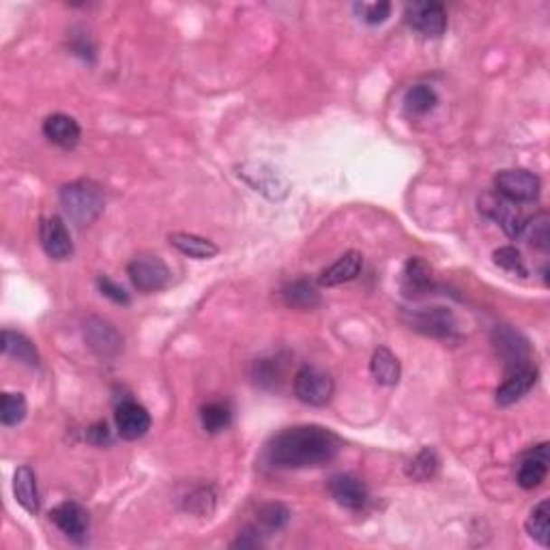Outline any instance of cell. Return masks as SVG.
<instances>
[{"instance_id":"cell-1","label":"cell","mask_w":550,"mask_h":550,"mask_svg":"<svg viewBox=\"0 0 550 550\" xmlns=\"http://www.w3.org/2000/svg\"><path fill=\"white\" fill-rule=\"evenodd\" d=\"M344 441L334 430L306 423V426L286 428L269 441L267 460L278 469H308L323 467L340 454Z\"/></svg>"},{"instance_id":"cell-2","label":"cell","mask_w":550,"mask_h":550,"mask_svg":"<svg viewBox=\"0 0 550 550\" xmlns=\"http://www.w3.org/2000/svg\"><path fill=\"white\" fill-rule=\"evenodd\" d=\"M59 200L69 220L80 228L90 226L95 220H100L103 206H106V196H103L101 185L90 179H78L62 185Z\"/></svg>"},{"instance_id":"cell-3","label":"cell","mask_w":550,"mask_h":550,"mask_svg":"<svg viewBox=\"0 0 550 550\" xmlns=\"http://www.w3.org/2000/svg\"><path fill=\"white\" fill-rule=\"evenodd\" d=\"M237 175L254 192L269 200H284L289 196V179L273 166L262 162H243L237 166Z\"/></svg>"},{"instance_id":"cell-4","label":"cell","mask_w":550,"mask_h":550,"mask_svg":"<svg viewBox=\"0 0 550 550\" xmlns=\"http://www.w3.org/2000/svg\"><path fill=\"white\" fill-rule=\"evenodd\" d=\"M497 194L514 204H529L540 198L542 183L529 170H501L495 176Z\"/></svg>"},{"instance_id":"cell-5","label":"cell","mask_w":550,"mask_h":550,"mask_svg":"<svg viewBox=\"0 0 550 550\" xmlns=\"http://www.w3.org/2000/svg\"><path fill=\"white\" fill-rule=\"evenodd\" d=\"M492 346L507 372L520 370L525 365H531V346L529 340L520 334L518 329L509 325H497L492 331Z\"/></svg>"},{"instance_id":"cell-6","label":"cell","mask_w":550,"mask_h":550,"mask_svg":"<svg viewBox=\"0 0 550 550\" xmlns=\"http://www.w3.org/2000/svg\"><path fill=\"white\" fill-rule=\"evenodd\" d=\"M334 378L317 365H303L295 375V395L303 404L325 406L334 398Z\"/></svg>"},{"instance_id":"cell-7","label":"cell","mask_w":550,"mask_h":550,"mask_svg":"<svg viewBox=\"0 0 550 550\" xmlns=\"http://www.w3.org/2000/svg\"><path fill=\"white\" fill-rule=\"evenodd\" d=\"M131 284L140 292L162 290L170 282V269L157 254H140L128 265Z\"/></svg>"},{"instance_id":"cell-8","label":"cell","mask_w":550,"mask_h":550,"mask_svg":"<svg viewBox=\"0 0 550 550\" xmlns=\"http://www.w3.org/2000/svg\"><path fill=\"white\" fill-rule=\"evenodd\" d=\"M404 22L423 37H441L447 31V11L441 3H411L404 9Z\"/></svg>"},{"instance_id":"cell-9","label":"cell","mask_w":550,"mask_h":550,"mask_svg":"<svg viewBox=\"0 0 550 550\" xmlns=\"http://www.w3.org/2000/svg\"><path fill=\"white\" fill-rule=\"evenodd\" d=\"M411 329L420 331L430 337H450L456 331V318L450 308H422L411 312L409 317Z\"/></svg>"},{"instance_id":"cell-10","label":"cell","mask_w":550,"mask_h":550,"mask_svg":"<svg viewBox=\"0 0 550 550\" xmlns=\"http://www.w3.org/2000/svg\"><path fill=\"white\" fill-rule=\"evenodd\" d=\"M39 241H42V248L52 261H67L73 254L71 234L59 215L43 217L39 223Z\"/></svg>"},{"instance_id":"cell-11","label":"cell","mask_w":550,"mask_h":550,"mask_svg":"<svg viewBox=\"0 0 550 550\" xmlns=\"http://www.w3.org/2000/svg\"><path fill=\"white\" fill-rule=\"evenodd\" d=\"M479 209L492 220L498 222V226L503 228V232L509 239H520V234L525 231L526 217L516 209L514 203L501 198V196H484L479 200Z\"/></svg>"},{"instance_id":"cell-12","label":"cell","mask_w":550,"mask_h":550,"mask_svg":"<svg viewBox=\"0 0 550 550\" xmlns=\"http://www.w3.org/2000/svg\"><path fill=\"white\" fill-rule=\"evenodd\" d=\"M114 422H117V432L120 439L136 441L142 439L151 430V415L142 404L128 400L120 403L114 412Z\"/></svg>"},{"instance_id":"cell-13","label":"cell","mask_w":550,"mask_h":550,"mask_svg":"<svg viewBox=\"0 0 550 550\" xmlns=\"http://www.w3.org/2000/svg\"><path fill=\"white\" fill-rule=\"evenodd\" d=\"M327 488H329V495L337 506L353 509V512H357V509L368 503V488H365L364 481L351 473L334 475L329 479V484H327Z\"/></svg>"},{"instance_id":"cell-14","label":"cell","mask_w":550,"mask_h":550,"mask_svg":"<svg viewBox=\"0 0 550 550\" xmlns=\"http://www.w3.org/2000/svg\"><path fill=\"white\" fill-rule=\"evenodd\" d=\"M50 520L59 529L65 533L69 540L76 544H82L86 540V531H89V514L80 503L65 501L61 506H56L50 512Z\"/></svg>"},{"instance_id":"cell-15","label":"cell","mask_w":550,"mask_h":550,"mask_svg":"<svg viewBox=\"0 0 550 550\" xmlns=\"http://www.w3.org/2000/svg\"><path fill=\"white\" fill-rule=\"evenodd\" d=\"M84 337L100 357H114L120 351V346H123V337L119 336V331L108 320L95 317L86 320Z\"/></svg>"},{"instance_id":"cell-16","label":"cell","mask_w":550,"mask_h":550,"mask_svg":"<svg viewBox=\"0 0 550 550\" xmlns=\"http://www.w3.org/2000/svg\"><path fill=\"white\" fill-rule=\"evenodd\" d=\"M537 372L536 365H525V368L507 372V378L501 383V387L497 389V404L498 406H512L518 403L523 395H526L537 383Z\"/></svg>"},{"instance_id":"cell-17","label":"cell","mask_w":550,"mask_h":550,"mask_svg":"<svg viewBox=\"0 0 550 550\" xmlns=\"http://www.w3.org/2000/svg\"><path fill=\"white\" fill-rule=\"evenodd\" d=\"M43 136L48 138L52 145L61 148H73L80 142V138H82V129H80L78 120L73 117L56 112L43 120Z\"/></svg>"},{"instance_id":"cell-18","label":"cell","mask_w":550,"mask_h":550,"mask_svg":"<svg viewBox=\"0 0 550 550\" xmlns=\"http://www.w3.org/2000/svg\"><path fill=\"white\" fill-rule=\"evenodd\" d=\"M548 460L550 458L546 443L537 445L536 450L529 451L518 467V484L523 486L525 490L537 488L548 475Z\"/></svg>"},{"instance_id":"cell-19","label":"cell","mask_w":550,"mask_h":550,"mask_svg":"<svg viewBox=\"0 0 550 550\" xmlns=\"http://www.w3.org/2000/svg\"><path fill=\"white\" fill-rule=\"evenodd\" d=\"M434 289L432 269L423 258H409L403 271V292L406 297H422Z\"/></svg>"},{"instance_id":"cell-20","label":"cell","mask_w":550,"mask_h":550,"mask_svg":"<svg viewBox=\"0 0 550 550\" xmlns=\"http://www.w3.org/2000/svg\"><path fill=\"white\" fill-rule=\"evenodd\" d=\"M361 267H364V256L359 251H346L342 254L331 267H327L323 273H320L318 284L320 286H337L344 282H351V280L357 278L361 273Z\"/></svg>"},{"instance_id":"cell-21","label":"cell","mask_w":550,"mask_h":550,"mask_svg":"<svg viewBox=\"0 0 550 550\" xmlns=\"http://www.w3.org/2000/svg\"><path fill=\"white\" fill-rule=\"evenodd\" d=\"M370 375L378 383V385H383V387L398 385L400 375H403L398 357H395V355L389 351L387 346H378L375 355H372Z\"/></svg>"},{"instance_id":"cell-22","label":"cell","mask_w":550,"mask_h":550,"mask_svg":"<svg viewBox=\"0 0 550 550\" xmlns=\"http://www.w3.org/2000/svg\"><path fill=\"white\" fill-rule=\"evenodd\" d=\"M168 241L172 248H176L181 254H185L189 258H196V261H209V258L220 254V248H217L213 241L198 237V234L172 232Z\"/></svg>"},{"instance_id":"cell-23","label":"cell","mask_w":550,"mask_h":550,"mask_svg":"<svg viewBox=\"0 0 550 550\" xmlns=\"http://www.w3.org/2000/svg\"><path fill=\"white\" fill-rule=\"evenodd\" d=\"M14 495L15 501L26 509L28 514L39 512V490H37V475L28 464L20 467L14 475Z\"/></svg>"},{"instance_id":"cell-24","label":"cell","mask_w":550,"mask_h":550,"mask_svg":"<svg viewBox=\"0 0 550 550\" xmlns=\"http://www.w3.org/2000/svg\"><path fill=\"white\" fill-rule=\"evenodd\" d=\"M282 301L289 308L295 309H314L320 306V292L317 290V286L308 280H295V282H289L282 289Z\"/></svg>"},{"instance_id":"cell-25","label":"cell","mask_w":550,"mask_h":550,"mask_svg":"<svg viewBox=\"0 0 550 550\" xmlns=\"http://www.w3.org/2000/svg\"><path fill=\"white\" fill-rule=\"evenodd\" d=\"M3 353L9 355V357H15L17 361H22V364L31 365H39V353L37 348H34V344L28 340L24 334H20V331H11L5 329L3 331Z\"/></svg>"},{"instance_id":"cell-26","label":"cell","mask_w":550,"mask_h":550,"mask_svg":"<svg viewBox=\"0 0 550 550\" xmlns=\"http://www.w3.org/2000/svg\"><path fill=\"white\" fill-rule=\"evenodd\" d=\"M200 422H203V428L209 434L223 432V430L232 423L231 404L220 403V400L203 404V409H200Z\"/></svg>"},{"instance_id":"cell-27","label":"cell","mask_w":550,"mask_h":550,"mask_svg":"<svg viewBox=\"0 0 550 550\" xmlns=\"http://www.w3.org/2000/svg\"><path fill=\"white\" fill-rule=\"evenodd\" d=\"M434 106H437V93H434L432 86L428 84L412 86L404 97V112L409 114V117H423V114H428Z\"/></svg>"},{"instance_id":"cell-28","label":"cell","mask_w":550,"mask_h":550,"mask_svg":"<svg viewBox=\"0 0 550 550\" xmlns=\"http://www.w3.org/2000/svg\"><path fill=\"white\" fill-rule=\"evenodd\" d=\"M526 533L542 546L550 544V501L542 498L536 507L531 509L529 520H526Z\"/></svg>"},{"instance_id":"cell-29","label":"cell","mask_w":550,"mask_h":550,"mask_svg":"<svg viewBox=\"0 0 550 550\" xmlns=\"http://www.w3.org/2000/svg\"><path fill=\"white\" fill-rule=\"evenodd\" d=\"M439 471V456L437 451L430 450V447H423V450L417 454L412 460L406 464V475L412 481H428L432 479Z\"/></svg>"},{"instance_id":"cell-30","label":"cell","mask_w":550,"mask_h":550,"mask_svg":"<svg viewBox=\"0 0 550 550\" xmlns=\"http://www.w3.org/2000/svg\"><path fill=\"white\" fill-rule=\"evenodd\" d=\"M520 239L529 241L537 250L546 251L550 248V217L548 213H540L536 217H529L525 223V231Z\"/></svg>"},{"instance_id":"cell-31","label":"cell","mask_w":550,"mask_h":550,"mask_svg":"<svg viewBox=\"0 0 550 550\" xmlns=\"http://www.w3.org/2000/svg\"><path fill=\"white\" fill-rule=\"evenodd\" d=\"M28 412L26 398L22 394H3V404H0V422L3 426H17L24 422Z\"/></svg>"},{"instance_id":"cell-32","label":"cell","mask_w":550,"mask_h":550,"mask_svg":"<svg viewBox=\"0 0 550 550\" xmlns=\"http://www.w3.org/2000/svg\"><path fill=\"white\" fill-rule=\"evenodd\" d=\"M258 520L269 531H280L290 520V512L282 503H267V506L258 509Z\"/></svg>"},{"instance_id":"cell-33","label":"cell","mask_w":550,"mask_h":550,"mask_svg":"<svg viewBox=\"0 0 550 550\" xmlns=\"http://www.w3.org/2000/svg\"><path fill=\"white\" fill-rule=\"evenodd\" d=\"M492 258H495V262H497L498 267L506 269V271H509V273L520 275V278L529 275V271H526L523 254H520V251L516 250V248H512V245H506V248H498L495 251V254H492Z\"/></svg>"},{"instance_id":"cell-34","label":"cell","mask_w":550,"mask_h":550,"mask_svg":"<svg viewBox=\"0 0 550 550\" xmlns=\"http://www.w3.org/2000/svg\"><path fill=\"white\" fill-rule=\"evenodd\" d=\"M355 11H359L361 20H364L365 24L375 26L383 24V22L387 20L389 14H392V3H387V0H381V3H361L355 5Z\"/></svg>"},{"instance_id":"cell-35","label":"cell","mask_w":550,"mask_h":550,"mask_svg":"<svg viewBox=\"0 0 550 550\" xmlns=\"http://www.w3.org/2000/svg\"><path fill=\"white\" fill-rule=\"evenodd\" d=\"M189 512H196L200 516L211 514L215 507V495L211 492V488H200L198 492H194L192 497H187V506Z\"/></svg>"},{"instance_id":"cell-36","label":"cell","mask_w":550,"mask_h":550,"mask_svg":"<svg viewBox=\"0 0 550 550\" xmlns=\"http://www.w3.org/2000/svg\"><path fill=\"white\" fill-rule=\"evenodd\" d=\"M97 286H100L101 295L108 297V299H112L114 303H120V306H128L129 303V295L123 290V286L112 282V280L106 278V275L97 278Z\"/></svg>"},{"instance_id":"cell-37","label":"cell","mask_w":550,"mask_h":550,"mask_svg":"<svg viewBox=\"0 0 550 550\" xmlns=\"http://www.w3.org/2000/svg\"><path fill=\"white\" fill-rule=\"evenodd\" d=\"M86 441L97 445V447L110 445L112 443V432H110V428H108V423L106 422H97V423H93V426H89V430H86Z\"/></svg>"},{"instance_id":"cell-38","label":"cell","mask_w":550,"mask_h":550,"mask_svg":"<svg viewBox=\"0 0 550 550\" xmlns=\"http://www.w3.org/2000/svg\"><path fill=\"white\" fill-rule=\"evenodd\" d=\"M231 546L232 548H256V546H261V537H258V531L254 529V526H248V529L241 533Z\"/></svg>"}]
</instances>
